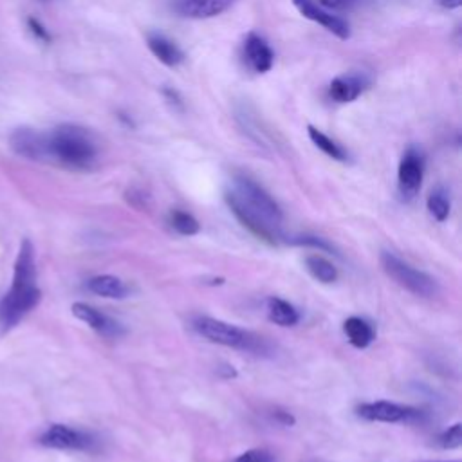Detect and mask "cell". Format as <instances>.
Instances as JSON below:
<instances>
[{"mask_svg":"<svg viewBox=\"0 0 462 462\" xmlns=\"http://www.w3.org/2000/svg\"><path fill=\"white\" fill-rule=\"evenodd\" d=\"M293 4L296 10L305 17L320 26H324L327 31H331L334 36L340 40H348L350 38V26L347 20H343L338 15H333L331 12L324 10L320 4H317L315 0H293Z\"/></svg>","mask_w":462,"mask_h":462,"instance_id":"9c48e42d","label":"cell"},{"mask_svg":"<svg viewBox=\"0 0 462 462\" xmlns=\"http://www.w3.org/2000/svg\"><path fill=\"white\" fill-rule=\"evenodd\" d=\"M305 270L309 275L322 282V284H333L338 280V270L334 264H331L322 254H309L305 256Z\"/></svg>","mask_w":462,"mask_h":462,"instance_id":"d6986e66","label":"cell"},{"mask_svg":"<svg viewBox=\"0 0 462 462\" xmlns=\"http://www.w3.org/2000/svg\"><path fill=\"white\" fill-rule=\"evenodd\" d=\"M235 462H273V457L270 451H266L262 448H254V450H247L242 455H239L235 458Z\"/></svg>","mask_w":462,"mask_h":462,"instance_id":"d4e9b609","label":"cell"},{"mask_svg":"<svg viewBox=\"0 0 462 462\" xmlns=\"http://www.w3.org/2000/svg\"><path fill=\"white\" fill-rule=\"evenodd\" d=\"M427 207H428L430 215H432L437 223H444V221L448 219L450 208H451L448 192H446L442 186H437V188L428 195Z\"/></svg>","mask_w":462,"mask_h":462,"instance_id":"44dd1931","label":"cell"},{"mask_svg":"<svg viewBox=\"0 0 462 462\" xmlns=\"http://www.w3.org/2000/svg\"><path fill=\"white\" fill-rule=\"evenodd\" d=\"M47 156L71 170H90L98 161V143L90 130L64 123L47 134Z\"/></svg>","mask_w":462,"mask_h":462,"instance_id":"3957f363","label":"cell"},{"mask_svg":"<svg viewBox=\"0 0 462 462\" xmlns=\"http://www.w3.org/2000/svg\"><path fill=\"white\" fill-rule=\"evenodd\" d=\"M29 27H31V31L35 33V36H38L40 40H43V42H49L51 40V36H49V33H47V29L38 22V20H35V19H29Z\"/></svg>","mask_w":462,"mask_h":462,"instance_id":"4316f807","label":"cell"},{"mask_svg":"<svg viewBox=\"0 0 462 462\" xmlns=\"http://www.w3.org/2000/svg\"><path fill=\"white\" fill-rule=\"evenodd\" d=\"M71 311H73V315H74L80 322L87 324L92 331H96V333L101 334V336H106V338H118V336L123 334V327H121L116 320H113L111 317H107V315H104L101 311H98L96 307H92V305H89V303L76 301V303H73Z\"/></svg>","mask_w":462,"mask_h":462,"instance_id":"8fae6325","label":"cell"},{"mask_svg":"<svg viewBox=\"0 0 462 462\" xmlns=\"http://www.w3.org/2000/svg\"><path fill=\"white\" fill-rule=\"evenodd\" d=\"M228 208L237 221L271 246H277L282 239L284 214L278 202L249 176L239 174L233 177V184L224 193Z\"/></svg>","mask_w":462,"mask_h":462,"instance_id":"6da1fadb","label":"cell"},{"mask_svg":"<svg viewBox=\"0 0 462 462\" xmlns=\"http://www.w3.org/2000/svg\"><path fill=\"white\" fill-rule=\"evenodd\" d=\"M146 45L152 51V55L167 67H177L184 62V53L177 47V43L161 33H146Z\"/></svg>","mask_w":462,"mask_h":462,"instance_id":"9a60e30c","label":"cell"},{"mask_svg":"<svg viewBox=\"0 0 462 462\" xmlns=\"http://www.w3.org/2000/svg\"><path fill=\"white\" fill-rule=\"evenodd\" d=\"M380 261H381L383 271L408 293H412L421 298H434L437 294V291H439L437 282L428 273L410 266L408 262L399 259L397 254H394L390 251H383Z\"/></svg>","mask_w":462,"mask_h":462,"instance_id":"5b68a950","label":"cell"},{"mask_svg":"<svg viewBox=\"0 0 462 462\" xmlns=\"http://www.w3.org/2000/svg\"><path fill=\"white\" fill-rule=\"evenodd\" d=\"M244 59L254 73H270L275 64V53L271 45L256 33H249L244 42Z\"/></svg>","mask_w":462,"mask_h":462,"instance_id":"7c38bea8","label":"cell"},{"mask_svg":"<svg viewBox=\"0 0 462 462\" xmlns=\"http://www.w3.org/2000/svg\"><path fill=\"white\" fill-rule=\"evenodd\" d=\"M192 327L199 336L208 340L210 343L247 350V352H259V350L262 352V338L254 336L228 322L212 317H197L193 318Z\"/></svg>","mask_w":462,"mask_h":462,"instance_id":"277c9868","label":"cell"},{"mask_svg":"<svg viewBox=\"0 0 462 462\" xmlns=\"http://www.w3.org/2000/svg\"><path fill=\"white\" fill-rule=\"evenodd\" d=\"M170 226L179 235H184V237H192V235H197L200 231L199 221L193 215H190L186 212H181V210H174L170 214Z\"/></svg>","mask_w":462,"mask_h":462,"instance_id":"7402d4cb","label":"cell"},{"mask_svg":"<svg viewBox=\"0 0 462 462\" xmlns=\"http://www.w3.org/2000/svg\"><path fill=\"white\" fill-rule=\"evenodd\" d=\"M371 87V78L365 74H343L331 82L329 96L338 104H350Z\"/></svg>","mask_w":462,"mask_h":462,"instance_id":"4fadbf2b","label":"cell"},{"mask_svg":"<svg viewBox=\"0 0 462 462\" xmlns=\"http://www.w3.org/2000/svg\"><path fill=\"white\" fill-rule=\"evenodd\" d=\"M307 132H309L311 141L325 153V156H329V158H333L336 161H341V163H345L348 160L347 150L341 145H338L334 139H331L327 134L318 130L317 127L309 125V127H307Z\"/></svg>","mask_w":462,"mask_h":462,"instance_id":"ffe728a7","label":"cell"},{"mask_svg":"<svg viewBox=\"0 0 462 462\" xmlns=\"http://www.w3.org/2000/svg\"><path fill=\"white\" fill-rule=\"evenodd\" d=\"M343 333H345L348 343L356 348H367L376 338L372 325L369 322H365L364 318H357V317H350L345 320Z\"/></svg>","mask_w":462,"mask_h":462,"instance_id":"e0dca14e","label":"cell"},{"mask_svg":"<svg viewBox=\"0 0 462 462\" xmlns=\"http://www.w3.org/2000/svg\"><path fill=\"white\" fill-rule=\"evenodd\" d=\"M439 3L446 10H457L462 6V0H439Z\"/></svg>","mask_w":462,"mask_h":462,"instance_id":"f1b7e54d","label":"cell"},{"mask_svg":"<svg viewBox=\"0 0 462 462\" xmlns=\"http://www.w3.org/2000/svg\"><path fill=\"white\" fill-rule=\"evenodd\" d=\"M42 300L36 286L35 247L29 239L22 240L15 261L12 289L0 301V333L6 334L15 329Z\"/></svg>","mask_w":462,"mask_h":462,"instance_id":"7a4b0ae2","label":"cell"},{"mask_svg":"<svg viewBox=\"0 0 462 462\" xmlns=\"http://www.w3.org/2000/svg\"><path fill=\"white\" fill-rule=\"evenodd\" d=\"M12 148L22 158L33 161H49L47 134L35 129H19L12 134Z\"/></svg>","mask_w":462,"mask_h":462,"instance_id":"30bf717a","label":"cell"},{"mask_svg":"<svg viewBox=\"0 0 462 462\" xmlns=\"http://www.w3.org/2000/svg\"><path fill=\"white\" fill-rule=\"evenodd\" d=\"M439 444L444 450H457L462 446V425L455 423L448 430H444L439 437Z\"/></svg>","mask_w":462,"mask_h":462,"instance_id":"603a6c76","label":"cell"},{"mask_svg":"<svg viewBox=\"0 0 462 462\" xmlns=\"http://www.w3.org/2000/svg\"><path fill=\"white\" fill-rule=\"evenodd\" d=\"M425 179V156L416 146H410L399 161L397 168V188L403 199H414Z\"/></svg>","mask_w":462,"mask_h":462,"instance_id":"8992f818","label":"cell"},{"mask_svg":"<svg viewBox=\"0 0 462 462\" xmlns=\"http://www.w3.org/2000/svg\"><path fill=\"white\" fill-rule=\"evenodd\" d=\"M87 287L90 293L111 300H121L129 294V287L125 286V282L113 275H98L87 282Z\"/></svg>","mask_w":462,"mask_h":462,"instance_id":"2e32d148","label":"cell"},{"mask_svg":"<svg viewBox=\"0 0 462 462\" xmlns=\"http://www.w3.org/2000/svg\"><path fill=\"white\" fill-rule=\"evenodd\" d=\"M235 0H176V12L186 19H214L224 13Z\"/></svg>","mask_w":462,"mask_h":462,"instance_id":"5bb4252c","label":"cell"},{"mask_svg":"<svg viewBox=\"0 0 462 462\" xmlns=\"http://www.w3.org/2000/svg\"><path fill=\"white\" fill-rule=\"evenodd\" d=\"M362 3L364 0H320L322 8H327L333 12H348Z\"/></svg>","mask_w":462,"mask_h":462,"instance_id":"484cf974","label":"cell"},{"mask_svg":"<svg viewBox=\"0 0 462 462\" xmlns=\"http://www.w3.org/2000/svg\"><path fill=\"white\" fill-rule=\"evenodd\" d=\"M94 437L87 432L71 428L67 425H51L42 435L40 444L55 450H74V451H87L94 446Z\"/></svg>","mask_w":462,"mask_h":462,"instance_id":"52a82bcc","label":"cell"},{"mask_svg":"<svg viewBox=\"0 0 462 462\" xmlns=\"http://www.w3.org/2000/svg\"><path fill=\"white\" fill-rule=\"evenodd\" d=\"M356 414L372 423H406L410 418L418 416L416 410L392 403V401H374V403H364L356 408Z\"/></svg>","mask_w":462,"mask_h":462,"instance_id":"ba28073f","label":"cell"},{"mask_svg":"<svg viewBox=\"0 0 462 462\" xmlns=\"http://www.w3.org/2000/svg\"><path fill=\"white\" fill-rule=\"evenodd\" d=\"M268 315L270 320L280 327H294L300 322V313L294 309V305L277 296L268 300Z\"/></svg>","mask_w":462,"mask_h":462,"instance_id":"ac0fdd59","label":"cell"},{"mask_svg":"<svg viewBox=\"0 0 462 462\" xmlns=\"http://www.w3.org/2000/svg\"><path fill=\"white\" fill-rule=\"evenodd\" d=\"M291 244H296V246H307V247H315L318 251H329V253H334V246L331 242H327V239H322V237H315V235H301V237H294L289 240Z\"/></svg>","mask_w":462,"mask_h":462,"instance_id":"cb8c5ba5","label":"cell"},{"mask_svg":"<svg viewBox=\"0 0 462 462\" xmlns=\"http://www.w3.org/2000/svg\"><path fill=\"white\" fill-rule=\"evenodd\" d=\"M275 419L280 421V423L286 425V427L294 425V418H293L289 412H277V414H275Z\"/></svg>","mask_w":462,"mask_h":462,"instance_id":"83f0119b","label":"cell"}]
</instances>
